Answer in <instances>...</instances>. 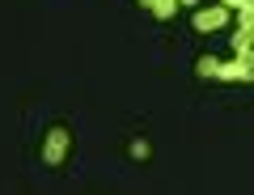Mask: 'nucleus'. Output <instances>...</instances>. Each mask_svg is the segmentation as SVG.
<instances>
[{"label": "nucleus", "mask_w": 254, "mask_h": 195, "mask_svg": "<svg viewBox=\"0 0 254 195\" xmlns=\"http://www.w3.org/2000/svg\"><path fill=\"white\" fill-rule=\"evenodd\" d=\"M148 13H153V17H161V21H170L174 13H178V0H153V9H148Z\"/></svg>", "instance_id": "20e7f679"}, {"label": "nucleus", "mask_w": 254, "mask_h": 195, "mask_svg": "<svg viewBox=\"0 0 254 195\" xmlns=\"http://www.w3.org/2000/svg\"><path fill=\"white\" fill-rule=\"evenodd\" d=\"M68 149H72V131L55 123V128L47 131V140H43V161L47 166H60V161L68 157Z\"/></svg>", "instance_id": "f257e3e1"}, {"label": "nucleus", "mask_w": 254, "mask_h": 195, "mask_svg": "<svg viewBox=\"0 0 254 195\" xmlns=\"http://www.w3.org/2000/svg\"><path fill=\"white\" fill-rule=\"evenodd\" d=\"M136 4H140V9H153V0H136Z\"/></svg>", "instance_id": "6e6552de"}, {"label": "nucleus", "mask_w": 254, "mask_h": 195, "mask_svg": "<svg viewBox=\"0 0 254 195\" xmlns=\"http://www.w3.org/2000/svg\"><path fill=\"white\" fill-rule=\"evenodd\" d=\"M216 68H220V60H216V56H199L195 72H199V76H208V81H216Z\"/></svg>", "instance_id": "39448f33"}, {"label": "nucleus", "mask_w": 254, "mask_h": 195, "mask_svg": "<svg viewBox=\"0 0 254 195\" xmlns=\"http://www.w3.org/2000/svg\"><path fill=\"white\" fill-rule=\"evenodd\" d=\"M225 9H237V13H254V0H220Z\"/></svg>", "instance_id": "0eeeda50"}, {"label": "nucleus", "mask_w": 254, "mask_h": 195, "mask_svg": "<svg viewBox=\"0 0 254 195\" xmlns=\"http://www.w3.org/2000/svg\"><path fill=\"white\" fill-rule=\"evenodd\" d=\"M225 21H229V9H225V4H212V9H199V13H195V30H199V34H203V30H220Z\"/></svg>", "instance_id": "7ed1b4c3"}, {"label": "nucleus", "mask_w": 254, "mask_h": 195, "mask_svg": "<svg viewBox=\"0 0 254 195\" xmlns=\"http://www.w3.org/2000/svg\"><path fill=\"white\" fill-rule=\"evenodd\" d=\"M127 153H131V157H136V161H148V153H153V144H148L144 136H136V140H131V144H127Z\"/></svg>", "instance_id": "423d86ee"}, {"label": "nucleus", "mask_w": 254, "mask_h": 195, "mask_svg": "<svg viewBox=\"0 0 254 195\" xmlns=\"http://www.w3.org/2000/svg\"><path fill=\"white\" fill-rule=\"evenodd\" d=\"M216 81H242V85H250L254 81V60H229V64H220L216 68Z\"/></svg>", "instance_id": "f03ea898"}, {"label": "nucleus", "mask_w": 254, "mask_h": 195, "mask_svg": "<svg viewBox=\"0 0 254 195\" xmlns=\"http://www.w3.org/2000/svg\"><path fill=\"white\" fill-rule=\"evenodd\" d=\"M178 4H199V0H178Z\"/></svg>", "instance_id": "1a4fd4ad"}]
</instances>
